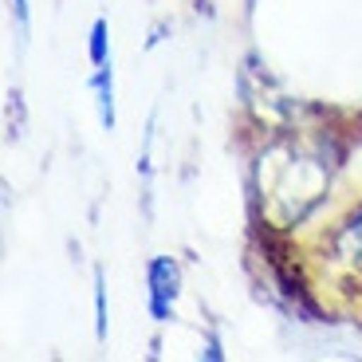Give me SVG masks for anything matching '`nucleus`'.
<instances>
[{
    "instance_id": "obj_1",
    "label": "nucleus",
    "mask_w": 362,
    "mask_h": 362,
    "mask_svg": "<svg viewBox=\"0 0 362 362\" xmlns=\"http://www.w3.org/2000/svg\"><path fill=\"white\" fill-rule=\"evenodd\" d=\"M16 16H20V20H28V4H24V0H16Z\"/></svg>"
}]
</instances>
